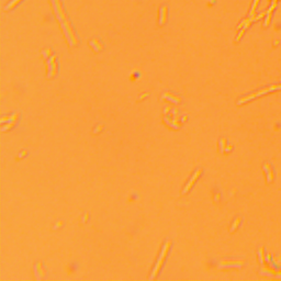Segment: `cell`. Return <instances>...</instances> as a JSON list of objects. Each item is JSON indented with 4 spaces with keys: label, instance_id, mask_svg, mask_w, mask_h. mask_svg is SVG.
Masks as SVG:
<instances>
[{
    "label": "cell",
    "instance_id": "3",
    "mask_svg": "<svg viewBox=\"0 0 281 281\" xmlns=\"http://www.w3.org/2000/svg\"><path fill=\"white\" fill-rule=\"evenodd\" d=\"M47 65V69H49V78H52V77L56 76L58 73V62L56 59V55H52L49 56V58L46 62Z\"/></svg>",
    "mask_w": 281,
    "mask_h": 281
},
{
    "label": "cell",
    "instance_id": "7",
    "mask_svg": "<svg viewBox=\"0 0 281 281\" xmlns=\"http://www.w3.org/2000/svg\"><path fill=\"white\" fill-rule=\"evenodd\" d=\"M90 45L95 49V51H97V52H99L101 49H103V44L99 41V38H93L92 41L90 42Z\"/></svg>",
    "mask_w": 281,
    "mask_h": 281
},
{
    "label": "cell",
    "instance_id": "14",
    "mask_svg": "<svg viewBox=\"0 0 281 281\" xmlns=\"http://www.w3.org/2000/svg\"><path fill=\"white\" fill-rule=\"evenodd\" d=\"M220 148H221V152H224L226 148V139H222L220 141Z\"/></svg>",
    "mask_w": 281,
    "mask_h": 281
},
{
    "label": "cell",
    "instance_id": "22",
    "mask_svg": "<svg viewBox=\"0 0 281 281\" xmlns=\"http://www.w3.org/2000/svg\"><path fill=\"white\" fill-rule=\"evenodd\" d=\"M88 216H89V215H88V213H86V214H85V216L82 218V222H86V221H87Z\"/></svg>",
    "mask_w": 281,
    "mask_h": 281
},
{
    "label": "cell",
    "instance_id": "4",
    "mask_svg": "<svg viewBox=\"0 0 281 281\" xmlns=\"http://www.w3.org/2000/svg\"><path fill=\"white\" fill-rule=\"evenodd\" d=\"M277 88H281V86H272V87L266 88V89H264V90L257 91V92H255V93H251V95H246V97L242 98L240 100H238L237 103L238 104L243 103V102H246V101H248V100H250V99L255 98V97H257V95H262V93H266V92H268V91L273 90V89H277Z\"/></svg>",
    "mask_w": 281,
    "mask_h": 281
},
{
    "label": "cell",
    "instance_id": "15",
    "mask_svg": "<svg viewBox=\"0 0 281 281\" xmlns=\"http://www.w3.org/2000/svg\"><path fill=\"white\" fill-rule=\"evenodd\" d=\"M240 221H242V220H240V218H236V220H235L234 224H233V225H232V229H231V232H233V231H235V229H236V227L238 226V224L240 223Z\"/></svg>",
    "mask_w": 281,
    "mask_h": 281
},
{
    "label": "cell",
    "instance_id": "20",
    "mask_svg": "<svg viewBox=\"0 0 281 281\" xmlns=\"http://www.w3.org/2000/svg\"><path fill=\"white\" fill-rule=\"evenodd\" d=\"M27 150H23V152H22V153L19 155V158H22V157H23V156H24V155H27Z\"/></svg>",
    "mask_w": 281,
    "mask_h": 281
},
{
    "label": "cell",
    "instance_id": "18",
    "mask_svg": "<svg viewBox=\"0 0 281 281\" xmlns=\"http://www.w3.org/2000/svg\"><path fill=\"white\" fill-rule=\"evenodd\" d=\"M102 128H103V124H99V125L95 128V131H93V132H95V133H99V132H100Z\"/></svg>",
    "mask_w": 281,
    "mask_h": 281
},
{
    "label": "cell",
    "instance_id": "5",
    "mask_svg": "<svg viewBox=\"0 0 281 281\" xmlns=\"http://www.w3.org/2000/svg\"><path fill=\"white\" fill-rule=\"evenodd\" d=\"M201 174H202V169H201V168H199V169H196V171L193 174V176L191 177L190 181H189V182L187 183V186L185 187V189H183V190H182V193H183V194H185V193H187V192H188V191L190 190V189H191V187L193 186V183L196 182V179H198V178H199V176L201 175Z\"/></svg>",
    "mask_w": 281,
    "mask_h": 281
},
{
    "label": "cell",
    "instance_id": "8",
    "mask_svg": "<svg viewBox=\"0 0 281 281\" xmlns=\"http://www.w3.org/2000/svg\"><path fill=\"white\" fill-rule=\"evenodd\" d=\"M34 270H35V273H40V278L38 279H41L42 277H44L45 275H46V270L43 268V265H42L41 261L38 262V265L34 267Z\"/></svg>",
    "mask_w": 281,
    "mask_h": 281
},
{
    "label": "cell",
    "instance_id": "12",
    "mask_svg": "<svg viewBox=\"0 0 281 281\" xmlns=\"http://www.w3.org/2000/svg\"><path fill=\"white\" fill-rule=\"evenodd\" d=\"M16 121H10V122H8V124H5V126H2L1 128V131H7V130H9V128H12L13 126H16Z\"/></svg>",
    "mask_w": 281,
    "mask_h": 281
},
{
    "label": "cell",
    "instance_id": "21",
    "mask_svg": "<svg viewBox=\"0 0 281 281\" xmlns=\"http://www.w3.org/2000/svg\"><path fill=\"white\" fill-rule=\"evenodd\" d=\"M232 148H233V145L232 144H229L226 146V148H225V150H226V152H229V150H232Z\"/></svg>",
    "mask_w": 281,
    "mask_h": 281
},
{
    "label": "cell",
    "instance_id": "17",
    "mask_svg": "<svg viewBox=\"0 0 281 281\" xmlns=\"http://www.w3.org/2000/svg\"><path fill=\"white\" fill-rule=\"evenodd\" d=\"M258 1H259V0H255L254 3H253V8H251V10H250V16H254V12H255V10H256V7H257Z\"/></svg>",
    "mask_w": 281,
    "mask_h": 281
},
{
    "label": "cell",
    "instance_id": "23",
    "mask_svg": "<svg viewBox=\"0 0 281 281\" xmlns=\"http://www.w3.org/2000/svg\"><path fill=\"white\" fill-rule=\"evenodd\" d=\"M147 95H148L147 93H145V95H141V97H139V100H141V99H144V98H146Z\"/></svg>",
    "mask_w": 281,
    "mask_h": 281
},
{
    "label": "cell",
    "instance_id": "6",
    "mask_svg": "<svg viewBox=\"0 0 281 281\" xmlns=\"http://www.w3.org/2000/svg\"><path fill=\"white\" fill-rule=\"evenodd\" d=\"M167 16H168V7H167V5H164V7L160 9V19H159V23H160L161 25L166 23Z\"/></svg>",
    "mask_w": 281,
    "mask_h": 281
},
{
    "label": "cell",
    "instance_id": "2",
    "mask_svg": "<svg viewBox=\"0 0 281 281\" xmlns=\"http://www.w3.org/2000/svg\"><path fill=\"white\" fill-rule=\"evenodd\" d=\"M170 246H171V240H169L165 243L164 247L161 249L160 256H159L158 260L156 262V266H155V268H154V271H153V273H152V276H150V279H154L156 275L159 272L161 266H163V264H164V261H165V258H166L167 254H168V251H169V249H170Z\"/></svg>",
    "mask_w": 281,
    "mask_h": 281
},
{
    "label": "cell",
    "instance_id": "1",
    "mask_svg": "<svg viewBox=\"0 0 281 281\" xmlns=\"http://www.w3.org/2000/svg\"><path fill=\"white\" fill-rule=\"evenodd\" d=\"M53 5H54L55 11H56V13H57V16H58V20H59V22H60V25L63 27V30H64V32H65L66 38H67L68 42L71 45L78 44V38H77L76 33H75L74 29L71 27V23L69 22L67 16H66L65 12H64L63 5H62L60 0H53Z\"/></svg>",
    "mask_w": 281,
    "mask_h": 281
},
{
    "label": "cell",
    "instance_id": "9",
    "mask_svg": "<svg viewBox=\"0 0 281 281\" xmlns=\"http://www.w3.org/2000/svg\"><path fill=\"white\" fill-rule=\"evenodd\" d=\"M243 260H222L220 266H236V265H243Z\"/></svg>",
    "mask_w": 281,
    "mask_h": 281
},
{
    "label": "cell",
    "instance_id": "11",
    "mask_svg": "<svg viewBox=\"0 0 281 281\" xmlns=\"http://www.w3.org/2000/svg\"><path fill=\"white\" fill-rule=\"evenodd\" d=\"M19 117V113H14L13 115H9V117H3L2 119H1V122L5 123V121H16V119Z\"/></svg>",
    "mask_w": 281,
    "mask_h": 281
},
{
    "label": "cell",
    "instance_id": "19",
    "mask_svg": "<svg viewBox=\"0 0 281 281\" xmlns=\"http://www.w3.org/2000/svg\"><path fill=\"white\" fill-rule=\"evenodd\" d=\"M63 223H64V222L62 221V220H59V221H58L57 223H56V225H55V226H54V229H57V227H59L60 225H63Z\"/></svg>",
    "mask_w": 281,
    "mask_h": 281
},
{
    "label": "cell",
    "instance_id": "16",
    "mask_svg": "<svg viewBox=\"0 0 281 281\" xmlns=\"http://www.w3.org/2000/svg\"><path fill=\"white\" fill-rule=\"evenodd\" d=\"M52 55H53V53L51 49H45V51H43V56L45 58H47L49 56H52Z\"/></svg>",
    "mask_w": 281,
    "mask_h": 281
},
{
    "label": "cell",
    "instance_id": "13",
    "mask_svg": "<svg viewBox=\"0 0 281 281\" xmlns=\"http://www.w3.org/2000/svg\"><path fill=\"white\" fill-rule=\"evenodd\" d=\"M20 1H21V0H12V1H11V2L9 3V5H7V7H5V9H7V10H9V9L13 8L14 5H18V3H19Z\"/></svg>",
    "mask_w": 281,
    "mask_h": 281
},
{
    "label": "cell",
    "instance_id": "10",
    "mask_svg": "<svg viewBox=\"0 0 281 281\" xmlns=\"http://www.w3.org/2000/svg\"><path fill=\"white\" fill-rule=\"evenodd\" d=\"M276 5H277V0H272V5H271L270 8L268 9V12H267V18H266V21H265L266 27H267V25L269 24V22H270V14H271V12H272L273 9L276 8Z\"/></svg>",
    "mask_w": 281,
    "mask_h": 281
}]
</instances>
